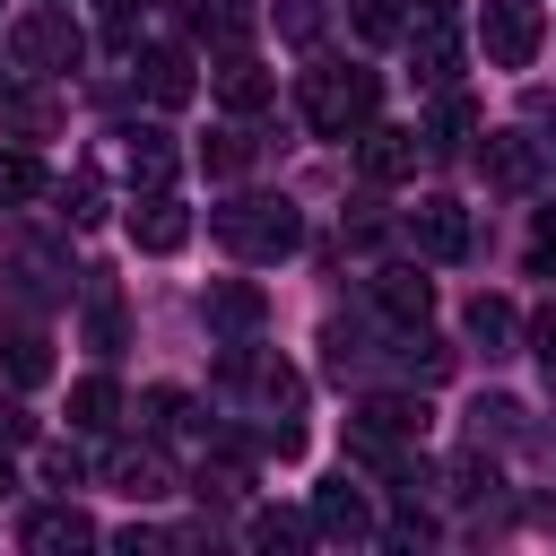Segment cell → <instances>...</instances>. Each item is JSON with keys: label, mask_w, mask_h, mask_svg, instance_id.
<instances>
[{"label": "cell", "mask_w": 556, "mask_h": 556, "mask_svg": "<svg viewBox=\"0 0 556 556\" xmlns=\"http://www.w3.org/2000/svg\"><path fill=\"white\" fill-rule=\"evenodd\" d=\"M104 478H113V486H122L130 504H156V495H174V469H165L156 452H130V443H122V452L104 460Z\"/></svg>", "instance_id": "cell-14"}, {"label": "cell", "mask_w": 556, "mask_h": 556, "mask_svg": "<svg viewBox=\"0 0 556 556\" xmlns=\"http://www.w3.org/2000/svg\"><path fill=\"white\" fill-rule=\"evenodd\" d=\"M200 313H208V330H226V339H243V330H261V321H269V295H261L252 278H217Z\"/></svg>", "instance_id": "cell-8"}, {"label": "cell", "mask_w": 556, "mask_h": 556, "mask_svg": "<svg viewBox=\"0 0 556 556\" xmlns=\"http://www.w3.org/2000/svg\"><path fill=\"white\" fill-rule=\"evenodd\" d=\"M356 426H365V434H391V443H417V434L434 426V408L408 400V391H374V400L356 408Z\"/></svg>", "instance_id": "cell-9"}, {"label": "cell", "mask_w": 556, "mask_h": 556, "mask_svg": "<svg viewBox=\"0 0 556 556\" xmlns=\"http://www.w3.org/2000/svg\"><path fill=\"white\" fill-rule=\"evenodd\" d=\"M130 243H139V252H182V243H191V208H182L174 191H139V208H130Z\"/></svg>", "instance_id": "cell-7"}, {"label": "cell", "mask_w": 556, "mask_h": 556, "mask_svg": "<svg viewBox=\"0 0 556 556\" xmlns=\"http://www.w3.org/2000/svg\"><path fill=\"white\" fill-rule=\"evenodd\" d=\"M26 547H35V556H70V547H96V521H87L78 504H52V513H35V521H26Z\"/></svg>", "instance_id": "cell-15"}, {"label": "cell", "mask_w": 556, "mask_h": 556, "mask_svg": "<svg viewBox=\"0 0 556 556\" xmlns=\"http://www.w3.org/2000/svg\"><path fill=\"white\" fill-rule=\"evenodd\" d=\"M139 417H148V426H165V417H182V391H174V382H156V391L139 400Z\"/></svg>", "instance_id": "cell-33"}, {"label": "cell", "mask_w": 556, "mask_h": 556, "mask_svg": "<svg viewBox=\"0 0 556 556\" xmlns=\"http://www.w3.org/2000/svg\"><path fill=\"white\" fill-rule=\"evenodd\" d=\"M434 130H443V139H469V130H478V104H469V96H443Z\"/></svg>", "instance_id": "cell-30"}, {"label": "cell", "mask_w": 556, "mask_h": 556, "mask_svg": "<svg viewBox=\"0 0 556 556\" xmlns=\"http://www.w3.org/2000/svg\"><path fill=\"white\" fill-rule=\"evenodd\" d=\"M452 486H460V495H486V486H495V460H478V452L452 460Z\"/></svg>", "instance_id": "cell-32"}, {"label": "cell", "mask_w": 556, "mask_h": 556, "mask_svg": "<svg viewBox=\"0 0 556 556\" xmlns=\"http://www.w3.org/2000/svg\"><path fill=\"white\" fill-rule=\"evenodd\" d=\"M304 539H313V513H287V504L252 513V547H304Z\"/></svg>", "instance_id": "cell-20"}, {"label": "cell", "mask_w": 556, "mask_h": 556, "mask_svg": "<svg viewBox=\"0 0 556 556\" xmlns=\"http://www.w3.org/2000/svg\"><path fill=\"white\" fill-rule=\"evenodd\" d=\"M78 52H87V35H78L61 9H35V17H17V26H9V61H17V70H35V78L78 70Z\"/></svg>", "instance_id": "cell-4"}, {"label": "cell", "mask_w": 556, "mask_h": 556, "mask_svg": "<svg viewBox=\"0 0 556 556\" xmlns=\"http://www.w3.org/2000/svg\"><path fill=\"white\" fill-rule=\"evenodd\" d=\"M200 156H208V174H243V165H252V130H243V122H226V130H208V148H200Z\"/></svg>", "instance_id": "cell-23"}, {"label": "cell", "mask_w": 556, "mask_h": 556, "mask_svg": "<svg viewBox=\"0 0 556 556\" xmlns=\"http://www.w3.org/2000/svg\"><path fill=\"white\" fill-rule=\"evenodd\" d=\"M382 539H400V547H426V539H434V521H426L417 504H400V513L382 521Z\"/></svg>", "instance_id": "cell-29"}, {"label": "cell", "mask_w": 556, "mask_h": 556, "mask_svg": "<svg viewBox=\"0 0 556 556\" xmlns=\"http://www.w3.org/2000/svg\"><path fill=\"white\" fill-rule=\"evenodd\" d=\"M9 486H17V469H9V452H0V495H9Z\"/></svg>", "instance_id": "cell-38"}, {"label": "cell", "mask_w": 556, "mask_h": 556, "mask_svg": "<svg viewBox=\"0 0 556 556\" xmlns=\"http://www.w3.org/2000/svg\"><path fill=\"white\" fill-rule=\"evenodd\" d=\"M208 226H217V243H226L235 261H287V252L304 243V217H295V200H269V191H243V200H226Z\"/></svg>", "instance_id": "cell-2"}, {"label": "cell", "mask_w": 556, "mask_h": 556, "mask_svg": "<svg viewBox=\"0 0 556 556\" xmlns=\"http://www.w3.org/2000/svg\"><path fill=\"white\" fill-rule=\"evenodd\" d=\"M87 339H96V348H122V313H113V295H96V313H87Z\"/></svg>", "instance_id": "cell-31"}, {"label": "cell", "mask_w": 556, "mask_h": 556, "mask_svg": "<svg viewBox=\"0 0 556 556\" xmlns=\"http://www.w3.org/2000/svg\"><path fill=\"white\" fill-rule=\"evenodd\" d=\"M374 304H382L391 321H426V313H434V278H417L408 261H400V269H374Z\"/></svg>", "instance_id": "cell-13"}, {"label": "cell", "mask_w": 556, "mask_h": 556, "mask_svg": "<svg viewBox=\"0 0 556 556\" xmlns=\"http://www.w3.org/2000/svg\"><path fill=\"white\" fill-rule=\"evenodd\" d=\"M52 182H43V165L26 156V148H0V200H43Z\"/></svg>", "instance_id": "cell-22"}, {"label": "cell", "mask_w": 556, "mask_h": 556, "mask_svg": "<svg viewBox=\"0 0 556 556\" xmlns=\"http://www.w3.org/2000/svg\"><path fill=\"white\" fill-rule=\"evenodd\" d=\"M530 269H556V208H539V235H530Z\"/></svg>", "instance_id": "cell-34"}, {"label": "cell", "mask_w": 556, "mask_h": 556, "mask_svg": "<svg viewBox=\"0 0 556 556\" xmlns=\"http://www.w3.org/2000/svg\"><path fill=\"white\" fill-rule=\"evenodd\" d=\"M0 434H9V443H35V417H26V408H0Z\"/></svg>", "instance_id": "cell-36"}, {"label": "cell", "mask_w": 556, "mask_h": 556, "mask_svg": "<svg viewBox=\"0 0 556 556\" xmlns=\"http://www.w3.org/2000/svg\"><path fill=\"white\" fill-rule=\"evenodd\" d=\"M478 165H486L495 191H530V182H539V148H530L521 130H495V139L478 148Z\"/></svg>", "instance_id": "cell-11"}, {"label": "cell", "mask_w": 556, "mask_h": 556, "mask_svg": "<svg viewBox=\"0 0 556 556\" xmlns=\"http://www.w3.org/2000/svg\"><path fill=\"white\" fill-rule=\"evenodd\" d=\"M0 365H9V382H43V374H52L43 330H0Z\"/></svg>", "instance_id": "cell-21"}, {"label": "cell", "mask_w": 556, "mask_h": 556, "mask_svg": "<svg viewBox=\"0 0 556 556\" xmlns=\"http://www.w3.org/2000/svg\"><path fill=\"white\" fill-rule=\"evenodd\" d=\"M374 104H382L374 70H356V61H313V70H304V122H313L321 139H356V130L374 122Z\"/></svg>", "instance_id": "cell-1"}, {"label": "cell", "mask_w": 556, "mask_h": 556, "mask_svg": "<svg viewBox=\"0 0 556 556\" xmlns=\"http://www.w3.org/2000/svg\"><path fill=\"white\" fill-rule=\"evenodd\" d=\"M122 165H130V182H139V191H165V182H174V139H165V130H130Z\"/></svg>", "instance_id": "cell-17"}, {"label": "cell", "mask_w": 556, "mask_h": 556, "mask_svg": "<svg viewBox=\"0 0 556 556\" xmlns=\"http://www.w3.org/2000/svg\"><path fill=\"white\" fill-rule=\"evenodd\" d=\"M217 104H226V113H261V104H269V70H261L252 52H226V61H217Z\"/></svg>", "instance_id": "cell-16"}, {"label": "cell", "mask_w": 556, "mask_h": 556, "mask_svg": "<svg viewBox=\"0 0 556 556\" xmlns=\"http://www.w3.org/2000/svg\"><path fill=\"white\" fill-rule=\"evenodd\" d=\"M61 200H70V226H96V217H104V191H96V174H70V182H61Z\"/></svg>", "instance_id": "cell-27"}, {"label": "cell", "mask_w": 556, "mask_h": 556, "mask_svg": "<svg viewBox=\"0 0 556 556\" xmlns=\"http://www.w3.org/2000/svg\"><path fill=\"white\" fill-rule=\"evenodd\" d=\"M408 243H417L426 261H460V252H469V208L443 200V191H426V200L408 208Z\"/></svg>", "instance_id": "cell-6"}, {"label": "cell", "mask_w": 556, "mask_h": 556, "mask_svg": "<svg viewBox=\"0 0 556 556\" xmlns=\"http://www.w3.org/2000/svg\"><path fill=\"white\" fill-rule=\"evenodd\" d=\"M417 9H426V17H452V9H460V0H417Z\"/></svg>", "instance_id": "cell-37"}, {"label": "cell", "mask_w": 556, "mask_h": 556, "mask_svg": "<svg viewBox=\"0 0 556 556\" xmlns=\"http://www.w3.org/2000/svg\"><path fill=\"white\" fill-rule=\"evenodd\" d=\"M408 61H417L426 87H452V70H460V35H452L443 17H426V26H408Z\"/></svg>", "instance_id": "cell-12"}, {"label": "cell", "mask_w": 556, "mask_h": 556, "mask_svg": "<svg viewBox=\"0 0 556 556\" xmlns=\"http://www.w3.org/2000/svg\"><path fill=\"white\" fill-rule=\"evenodd\" d=\"M469 339L504 348V339H513V304H504V295H469Z\"/></svg>", "instance_id": "cell-24"}, {"label": "cell", "mask_w": 556, "mask_h": 556, "mask_svg": "<svg viewBox=\"0 0 556 556\" xmlns=\"http://www.w3.org/2000/svg\"><path fill=\"white\" fill-rule=\"evenodd\" d=\"M313 530H321V539H374V504H365L348 478H330V486L313 495Z\"/></svg>", "instance_id": "cell-10"}, {"label": "cell", "mask_w": 556, "mask_h": 556, "mask_svg": "<svg viewBox=\"0 0 556 556\" xmlns=\"http://www.w3.org/2000/svg\"><path fill=\"white\" fill-rule=\"evenodd\" d=\"M417 156H426V130H408V122H365V130H356V165H365V182H408Z\"/></svg>", "instance_id": "cell-5"}, {"label": "cell", "mask_w": 556, "mask_h": 556, "mask_svg": "<svg viewBox=\"0 0 556 556\" xmlns=\"http://www.w3.org/2000/svg\"><path fill=\"white\" fill-rule=\"evenodd\" d=\"M70 426H87V434L122 426V391H113V374H87V382H70Z\"/></svg>", "instance_id": "cell-18"}, {"label": "cell", "mask_w": 556, "mask_h": 556, "mask_svg": "<svg viewBox=\"0 0 556 556\" xmlns=\"http://www.w3.org/2000/svg\"><path fill=\"white\" fill-rule=\"evenodd\" d=\"M530 348H539V356H547V365H556V304H547V313H539V321H530Z\"/></svg>", "instance_id": "cell-35"}, {"label": "cell", "mask_w": 556, "mask_h": 556, "mask_svg": "<svg viewBox=\"0 0 556 556\" xmlns=\"http://www.w3.org/2000/svg\"><path fill=\"white\" fill-rule=\"evenodd\" d=\"M400 26H408V17H400V0H356V35H365V43H391Z\"/></svg>", "instance_id": "cell-26"}, {"label": "cell", "mask_w": 556, "mask_h": 556, "mask_svg": "<svg viewBox=\"0 0 556 556\" xmlns=\"http://www.w3.org/2000/svg\"><path fill=\"white\" fill-rule=\"evenodd\" d=\"M243 486H252V469H243V460H200V495H217V504H235Z\"/></svg>", "instance_id": "cell-25"}, {"label": "cell", "mask_w": 556, "mask_h": 556, "mask_svg": "<svg viewBox=\"0 0 556 556\" xmlns=\"http://www.w3.org/2000/svg\"><path fill=\"white\" fill-rule=\"evenodd\" d=\"M0 122L9 130H52V104L43 96H0Z\"/></svg>", "instance_id": "cell-28"}, {"label": "cell", "mask_w": 556, "mask_h": 556, "mask_svg": "<svg viewBox=\"0 0 556 556\" xmlns=\"http://www.w3.org/2000/svg\"><path fill=\"white\" fill-rule=\"evenodd\" d=\"M139 70H148V96H156V104H191V52H182V43H156Z\"/></svg>", "instance_id": "cell-19"}, {"label": "cell", "mask_w": 556, "mask_h": 556, "mask_svg": "<svg viewBox=\"0 0 556 556\" xmlns=\"http://www.w3.org/2000/svg\"><path fill=\"white\" fill-rule=\"evenodd\" d=\"M478 43H486V61H495V70H530V61H539V43H547V9H539V0H486Z\"/></svg>", "instance_id": "cell-3"}]
</instances>
